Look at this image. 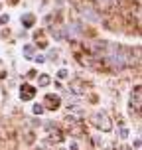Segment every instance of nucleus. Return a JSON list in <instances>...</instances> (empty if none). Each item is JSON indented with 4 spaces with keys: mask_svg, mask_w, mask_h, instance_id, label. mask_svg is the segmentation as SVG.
Masks as SVG:
<instances>
[{
    "mask_svg": "<svg viewBox=\"0 0 142 150\" xmlns=\"http://www.w3.org/2000/svg\"><path fill=\"white\" fill-rule=\"evenodd\" d=\"M93 122L99 128H103V130H111V120H109V117H107L105 112H99L97 117H93Z\"/></svg>",
    "mask_w": 142,
    "mask_h": 150,
    "instance_id": "f257e3e1",
    "label": "nucleus"
},
{
    "mask_svg": "<svg viewBox=\"0 0 142 150\" xmlns=\"http://www.w3.org/2000/svg\"><path fill=\"white\" fill-rule=\"evenodd\" d=\"M20 93H22V99H24V101H30V99H34V95H36V89H34V87H30V85H24Z\"/></svg>",
    "mask_w": 142,
    "mask_h": 150,
    "instance_id": "f03ea898",
    "label": "nucleus"
},
{
    "mask_svg": "<svg viewBox=\"0 0 142 150\" xmlns=\"http://www.w3.org/2000/svg\"><path fill=\"white\" fill-rule=\"evenodd\" d=\"M45 99H47L45 103H47L49 109H57V107H59V97H57V95H47Z\"/></svg>",
    "mask_w": 142,
    "mask_h": 150,
    "instance_id": "7ed1b4c3",
    "label": "nucleus"
},
{
    "mask_svg": "<svg viewBox=\"0 0 142 150\" xmlns=\"http://www.w3.org/2000/svg\"><path fill=\"white\" fill-rule=\"evenodd\" d=\"M136 101V109L140 111V87H136L134 93H132V103Z\"/></svg>",
    "mask_w": 142,
    "mask_h": 150,
    "instance_id": "20e7f679",
    "label": "nucleus"
},
{
    "mask_svg": "<svg viewBox=\"0 0 142 150\" xmlns=\"http://www.w3.org/2000/svg\"><path fill=\"white\" fill-rule=\"evenodd\" d=\"M22 24H24V26H32V24H34V16L28 14L26 18H22Z\"/></svg>",
    "mask_w": 142,
    "mask_h": 150,
    "instance_id": "39448f33",
    "label": "nucleus"
},
{
    "mask_svg": "<svg viewBox=\"0 0 142 150\" xmlns=\"http://www.w3.org/2000/svg\"><path fill=\"white\" fill-rule=\"evenodd\" d=\"M32 52H34V47H32V45H26V47H24V53H26V57H32Z\"/></svg>",
    "mask_w": 142,
    "mask_h": 150,
    "instance_id": "423d86ee",
    "label": "nucleus"
},
{
    "mask_svg": "<svg viewBox=\"0 0 142 150\" xmlns=\"http://www.w3.org/2000/svg\"><path fill=\"white\" fill-rule=\"evenodd\" d=\"M40 85H49V77L47 75H42L40 77Z\"/></svg>",
    "mask_w": 142,
    "mask_h": 150,
    "instance_id": "0eeeda50",
    "label": "nucleus"
},
{
    "mask_svg": "<svg viewBox=\"0 0 142 150\" xmlns=\"http://www.w3.org/2000/svg\"><path fill=\"white\" fill-rule=\"evenodd\" d=\"M42 111H44V109H42L40 105H36V107H34V112H42Z\"/></svg>",
    "mask_w": 142,
    "mask_h": 150,
    "instance_id": "6e6552de",
    "label": "nucleus"
}]
</instances>
